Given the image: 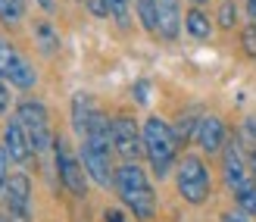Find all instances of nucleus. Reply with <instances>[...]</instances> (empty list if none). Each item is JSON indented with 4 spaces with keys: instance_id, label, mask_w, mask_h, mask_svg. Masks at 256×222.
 I'll return each instance as SVG.
<instances>
[{
    "instance_id": "f257e3e1",
    "label": "nucleus",
    "mask_w": 256,
    "mask_h": 222,
    "mask_svg": "<svg viewBox=\"0 0 256 222\" xmlns=\"http://www.w3.org/2000/svg\"><path fill=\"white\" fill-rule=\"evenodd\" d=\"M112 188H116L119 200L134 213V219L147 222V219L156 216V191H153L150 175L138 163H122V166H116Z\"/></svg>"
},
{
    "instance_id": "f03ea898",
    "label": "nucleus",
    "mask_w": 256,
    "mask_h": 222,
    "mask_svg": "<svg viewBox=\"0 0 256 222\" xmlns=\"http://www.w3.org/2000/svg\"><path fill=\"white\" fill-rule=\"evenodd\" d=\"M140 132H144V156L153 169V175L166 178L172 172V166L178 163V141H175L172 125L160 119V116H150Z\"/></svg>"
},
{
    "instance_id": "7ed1b4c3",
    "label": "nucleus",
    "mask_w": 256,
    "mask_h": 222,
    "mask_svg": "<svg viewBox=\"0 0 256 222\" xmlns=\"http://www.w3.org/2000/svg\"><path fill=\"white\" fill-rule=\"evenodd\" d=\"M175 188L182 194V200L190 206H200L210 200V191H212V178H210V169L206 163L200 160L197 153H184L178 160L175 169Z\"/></svg>"
},
{
    "instance_id": "20e7f679",
    "label": "nucleus",
    "mask_w": 256,
    "mask_h": 222,
    "mask_svg": "<svg viewBox=\"0 0 256 222\" xmlns=\"http://www.w3.org/2000/svg\"><path fill=\"white\" fill-rule=\"evenodd\" d=\"M16 119L22 122L25 132H28V141H32L34 153H50V150H54V138L56 135H50V116H47L44 100L25 97L16 107Z\"/></svg>"
},
{
    "instance_id": "39448f33",
    "label": "nucleus",
    "mask_w": 256,
    "mask_h": 222,
    "mask_svg": "<svg viewBox=\"0 0 256 222\" xmlns=\"http://www.w3.org/2000/svg\"><path fill=\"white\" fill-rule=\"evenodd\" d=\"M54 163H56V175H60V185L66 188L75 197H84L88 194V172L78 160V153L72 150V144L66 141V135H56L54 138Z\"/></svg>"
},
{
    "instance_id": "423d86ee",
    "label": "nucleus",
    "mask_w": 256,
    "mask_h": 222,
    "mask_svg": "<svg viewBox=\"0 0 256 222\" xmlns=\"http://www.w3.org/2000/svg\"><path fill=\"white\" fill-rule=\"evenodd\" d=\"M110 138H112V153H119L125 163H138V156H144V132L134 116L116 113L110 119Z\"/></svg>"
},
{
    "instance_id": "0eeeda50",
    "label": "nucleus",
    "mask_w": 256,
    "mask_h": 222,
    "mask_svg": "<svg viewBox=\"0 0 256 222\" xmlns=\"http://www.w3.org/2000/svg\"><path fill=\"white\" fill-rule=\"evenodd\" d=\"M0 75H4L10 82V88H16V91H32L38 85L34 66L10 41H4V38H0Z\"/></svg>"
},
{
    "instance_id": "6e6552de",
    "label": "nucleus",
    "mask_w": 256,
    "mask_h": 222,
    "mask_svg": "<svg viewBox=\"0 0 256 222\" xmlns=\"http://www.w3.org/2000/svg\"><path fill=\"white\" fill-rule=\"evenodd\" d=\"M4 203L10 222H32V181L25 172H10L4 188Z\"/></svg>"
},
{
    "instance_id": "1a4fd4ad",
    "label": "nucleus",
    "mask_w": 256,
    "mask_h": 222,
    "mask_svg": "<svg viewBox=\"0 0 256 222\" xmlns=\"http://www.w3.org/2000/svg\"><path fill=\"white\" fill-rule=\"evenodd\" d=\"M247 160H244V150H240V138L238 141H228L225 150H222V175H225V185L232 194L244 191L250 185V172H247Z\"/></svg>"
},
{
    "instance_id": "9d476101",
    "label": "nucleus",
    "mask_w": 256,
    "mask_h": 222,
    "mask_svg": "<svg viewBox=\"0 0 256 222\" xmlns=\"http://www.w3.org/2000/svg\"><path fill=\"white\" fill-rule=\"evenodd\" d=\"M4 150L10 156V163H28L32 160V141H28V132L22 128V122L16 119V116H10L6 125H4Z\"/></svg>"
},
{
    "instance_id": "9b49d317",
    "label": "nucleus",
    "mask_w": 256,
    "mask_h": 222,
    "mask_svg": "<svg viewBox=\"0 0 256 222\" xmlns=\"http://www.w3.org/2000/svg\"><path fill=\"white\" fill-rule=\"evenodd\" d=\"M197 141H200V147L206 150V153H222L225 144H228V128H225V122L219 119V116H203Z\"/></svg>"
},
{
    "instance_id": "f8f14e48",
    "label": "nucleus",
    "mask_w": 256,
    "mask_h": 222,
    "mask_svg": "<svg viewBox=\"0 0 256 222\" xmlns=\"http://www.w3.org/2000/svg\"><path fill=\"white\" fill-rule=\"evenodd\" d=\"M184 22H182V13H178L175 0H160V13H156V35L162 41H175L182 35Z\"/></svg>"
},
{
    "instance_id": "ddd939ff",
    "label": "nucleus",
    "mask_w": 256,
    "mask_h": 222,
    "mask_svg": "<svg viewBox=\"0 0 256 222\" xmlns=\"http://www.w3.org/2000/svg\"><path fill=\"white\" fill-rule=\"evenodd\" d=\"M32 35H34V44H38V50H41L44 57H56L60 54V32L54 29V22L38 19L32 25Z\"/></svg>"
},
{
    "instance_id": "4468645a",
    "label": "nucleus",
    "mask_w": 256,
    "mask_h": 222,
    "mask_svg": "<svg viewBox=\"0 0 256 222\" xmlns=\"http://www.w3.org/2000/svg\"><path fill=\"white\" fill-rule=\"evenodd\" d=\"M94 100L84 94V91H78V94L72 97V128H75V135L84 138L88 132V125H91V116H94Z\"/></svg>"
},
{
    "instance_id": "2eb2a0df",
    "label": "nucleus",
    "mask_w": 256,
    "mask_h": 222,
    "mask_svg": "<svg viewBox=\"0 0 256 222\" xmlns=\"http://www.w3.org/2000/svg\"><path fill=\"white\" fill-rule=\"evenodd\" d=\"M184 32L194 38V41H206V38L212 35V22H210V16H206L203 10L190 7L188 16H184Z\"/></svg>"
},
{
    "instance_id": "dca6fc26",
    "label": "nucleus",
    "mask_w": 256,
    "mask_h": 222,
    "mask_svg": "<svg viewBox=\"0 0 256 222\" xmlns=\"http://www.w3.org/2000/svg\"><path fill=\"white\" fill-rule=\"evenodd\" d=\"M200 122H203V116H200V113H182V119H178V122L172 125L178 147H184V144H190V138H197Z\"/></svg>"
},
{
    "instance_id": "f3484780",
    "label": "nucleus",
    "mask_w": 256,
    "mask_h": 222,
    "mask_svg": "<svg viewBox=\"0 0 256 222\" xmlns=\"http://www.w3.org/2000/svg\"><path fill=\"white\" fill-rule=\"evenodd\" d=\"M134 10H138L140 25H144L150 35H156V13H160V0H134Z\"/></svg>"
},
{
    "instance_id": "a211bd4d",
    "label": "nucleus",
    "mask_w": 256,
    "mask_h": 222,
    "mask_svg": "<svg viewBox=\"0 0 256 222\" xmlns=\"http://www.w3.org/2000/svg\"><path fill=\"white\" fill-rule=\"evenodd\" d=\"M25 16V4L22 0H0V22L6 25V29H16Z\"/></svg>"
},
{
    "instance_id": "6ab92c4d",
    "label": "nucleus",
    "mask_w": 256,
    "mask_h": 222,
    "mask_svg": "<svg viewBox=\"0 0 256 222\" xmlns=\"http://www.w3.org/2000/svg\"><path fill=\"white\" fill-rule=\"evenodd\" d=\"M238 16H240V10H238L234 0H222L219 13H216V25L225 29V32H232V29H238Z\"/></svg>"
},
{
    "instance_id": "aec40b11",
    "label": "nucleus",
    "mask_w": 256,
    "mask_h": 222,
    "mask_svg": "<svg viewBox=\"0 0 256 222\" xmlns=\"http://www.w3.org/2000/svg\"><path fill=\"white\" fill-rule=\"evenodd\" d=\"M234 203H238V210L244 216H256V181H250L244 191L234 194Z\"/></svg>"
},
{
    "instance_id": "412c9836",
    "label": "nucleus",
    "mask_w": 256,
    "mask_h": 222,
    "mask_svg": "<svg viewBox=\"0 0 256 222\" xmlns=\"http://www.w3.org/2000/svg\"><path fill=\"white\" fill-rule=\"evenodd\" d=\"M240 47H244V54L256 60V25H247L244 32H240Z\"/></svg>"
},
{
    "instance_id": "4be33fe9",
    "label": "nucleus",
    "mask_w": 256,
    "mask_h": 222,
    "mask_svg": "<svg viewBox=\"0 0 256 222\" xmlns=\"http://www.w3.org/2000/svg\"><path fill=\"white\" fill-rule=\"evenodd\" d=\"M10 103H12V94H10V82L0 75V116L10 113Z\"/></svg>"
},
{
    "instance_id": "5701e85b",
    "label": "nucleus",
    "mask_w": 256,
    "mask_h": 222,
    "mask_svg": "<svg viewBox=\"0 0 256 222\" xmlns=\"http://www.w3.org/2000/svg\"><path fill=\"white\" fill-rule=\"evenodd\" d=\"M6 178H10V156H6L4 144H0V194L6 188Z\"/></svg>"
},
{
    "instance_id": "b1692460",
    "label": "nucleus",
    "mask_w": 256,
    "mask_h": 222,
    "mask_svg": "<svg viewBox=\"0 0 256 222\" xmlns=\"http://www.w3.org/2000/svg\"><path fill=\"white\" fill-rule=\"evenodd\" d=\"M147 82H144V78H140V82L134 85V97H138V103H144V107H147Z\"/></svg>"
},
{
    "instance_id": "393cba45",
    "label": "nucleus",
    "mask_w": 256,
    "mask_h": 222,
    "mask_svg": "<svg viewBox=\"0 0 256 222\" xmlns=\"http://www.w3.org/2000/svg\"><path fill=\"white\" fill-rule=\"evenodd\" d=\"M219 222H250V216H244L240 210H232V213H225Z\"/></svg>"
},
{
    "instance_id": "a878e982",
    "label": "nucleus",
    "mask_w": 256,
    "mask_h": 222,
    "mask_svg": "<svg viewBox=\"0 0 256 222\" xmlns=\"http://www.w3.org/2000/svg\"><path fill=\"white\" fill-rule=\"evenodd\" d=\"M240 138L256 141V119H247V122H244V132H240Z\"/></svg>"
},
{
    "instance_id": "bb28decb",
    "label": "nucleus",
    "mask_w": 256,
    "mask_h": 222,
    "mask_svg": "<svg viewBox=\"0 0 256 222\" xmlns=\"http://www.w3.org/2000/svg\"><path fill=\"white\" fill-rule=\"evenodd\" d=\"M34 4L41 7L44 13H54V10H56V0H34Z\"/></svg>"
},
{
    "instance_id": "cd10ccee",
    "label": "nucleus",
    "mask_w": 256,
    "mask_h": 222,
    "mask_svg": "<svg viewBox=\"0 0 256 222\" xmlns=\"http://www.w3.org/2000/svg\"><path fill=\"white\" fill-rule=\"evenodd\" d=\"M106 222H125V216H122L119 210H110V213H106Z\"/></svg>"
},
{
    "instance_id": "c85d7f7f",
    "label": "nucleus",
    "mask_w": 256,
    "mask_h": 222,
    "mask_svg": "<svg viewBox=\"0 0 256 222\" xmlns=\"http://www.w3.org/2000/svg\"><path fill=\"white\" fill-rule=\"evenodd\" d=\"M250 172H253V175H256V150H253V153H250Z\"/></svg>"
},
{
    "instance_id": "c756f323",
    "label": "nucleus",
    "mask_w": 256,
    "mask_h": 222,
    "mask_svg": "<svg viewBox=\"0 0 256 222\" xmlns=\"http://www.w3.org/2000/svg\"><path fill=\"white\" fill-rule=\"evenodd\" d=\"M190 4H194V7H197V10H200V7H203V4H210V0H190Z\"/></svg>"
},
{
    "instance_id": "7c9ffc66",
    "label": "nucleus",
    "mask_w": 256,
    "mask_h": 222,
    "mask_svg": "<svg viewBox=\"0 0 256 222\" xmlns=\"http://www.w3.org/2000/svg\"><path fill=\"white\" fill-rule=\"evenodd\" d=\"M0 222H10V219H6V216H0Z\"/></svg>"
}]
</instances>
